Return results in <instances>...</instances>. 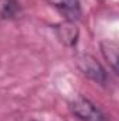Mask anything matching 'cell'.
Listing matches in <instances>:
<instances>
[{
    "instance_id": "1",
    "label": "cell",
    "mask_w": 119,
    "mask_h": 121,
    "mask_svg": "<svg viewBox=\"0 0 119 121\" xmlns=\"http://www.w3.org/2000/svg\"><path fill=\"white\" fill-rule=\"evenodd\" d=\"M76 65H77V69L81 72V75L88 78L90 80H92L95 83H99V85H105L107 83L108 73H107L105 68L92 55H90V54H80V55H77Z\"/></svg>"
},
{
    "instance_id": "2",
    "label": "cell",
    "mask_w": 119,
    "mask_h": 121,
    "mask_svg": "<svg viewBox=\"0 0 119 121\" xmlns=\"http://www.w3.org/2000/svg\"><path fill=\"white\" fill-rule=\"evenodd\" d=\"M71 114L80 121H105L104 113L88 99L79 96L69 103Z\"/></svg>"
},
{
    "instance_id": "3",
    "label": "cell",
    "mask_w": 119,
    "mask_h": 121,
    "mask_svg": "<svg viewBox=\"0 0 119 121\" xmlns=\"http://www.w3.org/2000/svg\"><path fill=\"white\" fill-rule=\"evenodd\" d=\"M53 31L56 38L64 47H74L79 41V35H80V30L76 24V21L71 20H63L62 23H58L53 26Z\"/></svg>"
},
{
    "instance_id": "4",
    "label": "cell",
    "mask_w": 119,
    "mask_h": 121,
    "mask_svg": "<svg viewBox=\"0 0 119 121\" xmlns=\"http://www.w3.org/2000/svg\"><path fill=\"white\" fill-rule=\"evenodd\" d=\"M51 7L58 10L64 20L77 21L81 16V7L79 0H45Z\"/></svg>"
},
{
    "instance_id": "5",
    "label": "cell",
    "mask_w": 119,
    "mask_h": 121,
    "mask_svg": "<svg viewBox=\"0 0 119 121\" xmlns=\"http://www.w3.org/2000/svg\"><path fill=\"white\" fill-rule=\"evenodd\" d=\"M99 48H101L104 58L108 62V65L112 68V70L115 73H118V42L112 41V39H107L99 44Z\"/></svg>"
},
{
    "instance_id": "6",
    "label": "cell",
    "mask_w": 119,
    "mask_h": 121,
    "mask_svg": "<svg viewBox=\"0 0 119 121\" xmlns=\"http://www.w3.org/2000/svg\"><path fill=\"white\" fill-rule=\"evenodd\" d=\"M20 3L17 0H0V17L13 20L20 14Z\"/></svg>"
},
{
    "instance_id": "7",
    "label": "cell",
    "mask_w": 119,
    "mask_h": 121,
    "mask_svg": "<svg viewBox=\"0 0 119 121\" xmlns=\"http://www.w3.org/2000/svg\"><path fill=\"white\" fill-rule=\"evenodd\" d=\"M32 121H36V120H32Z\"/></svg>"
}]
</instances>
